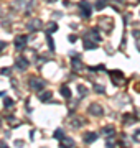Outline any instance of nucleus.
<instances>
[{
	"label": "nucleus",
	"mask_w": 140,
	"mask_h": 148,
	"mask_svg": "<svg viewBox=\"0 0 140 148\" xmlns=\"http://www.w3.org/2000/svg\"><path fill=\"white\" fill-rule=\"evenodd\" d=\"M13 104H15V102H13V99H10V97H5V101H3V106H5L7 109H10Z\"/></svg>",
	"instance_id": "nucleus-19"
},
{
	"label": "nucleus",
	"mask_w": 140,
	"mask_h": 148,
	"mask_svg": "<svg viewBox=\"0 0 140 148\" xmlns=\"http://www.w3.org/2000/svg\"><path fill=\"white\" fill-rule=\"evenodd\" d=\"M84 40H91V41H94V43L101 41V35H99V30H97V28H91L89 32H86V35H84Z\"/></svg>",
	"instance_id": "nucleus-2"
},
{
	"label": "nucleus",
	"mask_w": 140,
	"mask_h": 148,
	"mask_svg": "<svg viewBox=\"0 0 140 148\" xmlns=\"http://www.w3.org/2000/svg\"><path fill=\"white\" fill-rule=\"evenodd\" d=\"M78 8H79V12H81V16H84V18H89L92 13V7L91 3L87 2V0H81L79 3H78Z\"/></svg>",
	"instance_id": "nucleus-1"
},
{
	"label": "nucleus",
	"mask_w": 140,
	"mask_h": 148,
	"mask_svg": "<svg viewBox=\"0 0 140 148\" xmlns=\"http://www.w3.org/2000/svg\"><path fill=\"white\" fill-rule=\"evenodd\" d=\"M78 90L81 92V94H79V95H81V97H84V95L87 94V89H86V87H84V86H78Z\"/></svg>",
	"instance_id": "nucleus-22"
},
{
	"label": "nucleus",
	"mask_w": 140,
	"mask_h": 148,
	"mask_svg": "<svg viewBox=\"0 0 140 148\" xmlns=\"http://www.w3.org/2000/svg\"><path fill=\"white\" fill-rule=\"evenodd\" d=\"M40 27H41V20H40V18H33V20L28 23V30H30V32L40 30Z\"/></svg>",
	"instance_id": "nucleus-7"
},
{
	"label": "nucleus",
	"mask_w": 140,
	"mask_h": 148,
	"mask_svg": "<svg viewBox=\"0 0 140 148\" xmlns=\"http://www.w3.org/2000/svg\"><path fill=\"white\" fill-rule=\"evenodd\" d=\"M68 40H69V43H76V41H78V36H74V35H69V36H68Z\"/></svg>",
	"instance_id": "nucleus-25"
},
{
	"label": "nucleus",
	"mask_w": 140,
	"mask_h": 148,
	"mask_svg": "<svg viewBox=\"0 0 140 148\" xmlns=\"http://www.w3.org/2000/svg\"><path fill=\"white\" fill-rule=\"evenodd\" d=\"M89 114H91V115L99 117V115H102V114H104V109L99 106V104H92V106L89 107Z\"/></svg>",
	"instance_id": "nucleus-5"
},
{
	"label": "nucleus",
	"mask_w": 140,
	"mask_h": 148,
	"mask_svg": "<svg viewBox=\"0 0 140 148\" xmlns=\"http://www.w3.org/2000/svg\"><path fill=\"white\" fill-rule=\"evenodd\" d=\"M0 127H2V120H0Z\"/></svg>",
	"instance_id": "nucleus-30"
},
{
	"label": "nucleus",
	"mask_w": 140,
	"mask_h": 148,
	"mask_svg": "<svg viewBox=\"0 0 140 148\" xmlns=\"http://www.w3.org/2000/svg\"><path fill=\"white\" fill-rule=\"evenodd\" d=\"M25 45H27V36H25V35H18V36L15 38V48L16 49H22Z\"/></svg>",
	"instance_id": "nucleus-6"
},
{
	"label": "nucleus",
	"mask_w": 140,
	"mask_h": 148,
	"mask_svg": "<svg viewBox=\"0 0 140 148\" xmlns=\"http://www.w3.org/2000/svg\"><path fill=\"white\" fill-rule=\"evenodd\" d=\"M63 137H65V132H63L61 128H58V130H54V138H58V140H61Z\"/></svg>",
	"instance_id": "nucleus-21"
},
{
	"label": "nucleus",
	"mask_w": 140,
	"mask_h": 148,
	"mask_svg": "<svg viewBox=\"0 0 140 148\" xmlns=\"http://www.w3.org/2000/svg\"><path fill=\"white\" fill-rule=\"evenodd\" d=\"M56 30H58V25H56L54 21H51L48 25V28H46V35H51V33H54Z\"/></svg>",
	"instance_id": "nucleus-16"
},
{
	"label": "nucleus",
	"mask_w": 140,
	"mask_h": 148,
	"mask_svg": "<svg viewBox=\"0 0 140 148\" xmlns=\"http://www.w3.org/2000/svg\"><path fill=\"white\" fill-rule=\"evenodd\" d=\"M46 86V82L41 79H35V77H32L30 79V87H32L33 90H36V92H40V90H43V87Z\"/></svg>",
	"instance_id": "nucleus-4"
},
{
	"label": "nucleus",
	"mask_w": 140,
	"mask_h": 148,
	"mask_svg": "<svg viewBox=\"0 0 140 148\" xmlns=\"http://www.w3.org/2000/svg\"><path fill=\"white\" fill-rule=\"evenodd\" d=\"M5 46H7V43H5V41H2V40H0V53H2L3 49H5Z\"/></svg>",
	"instance_id": "nucleus-27"
},
{
	"label": "nucleus",
	"mask_w": 140,
	"mask_h": 148,
	"mask_svg": "<svg viewBox=\"0 0 140 148\" xmlns=\"http://www.w3.org/2000/svg\"><path fill=\"white\" fill-rule=\"evenodd\" d=\"M46 41H48V46L51 51H54V41H53V38H51V35H48L46 36Z\"/></svg>",
	"instance_id": "nucleus-20"
},
{
	"label": "nucleus",
	"mask_w": 140,
	"mask_h": 148,
	"mask_svg": "<svg viewBox=\"0 0 140 148\" xmlns=\"http://www.w3.org/2000/svg\"><path fill=\"white\" fill-rule=\"evenodd\" d=\"M94 90H96L97 94H104L106 92V89H104L102 86H94Z\"/></svg>",
	"instance_id": "nucleus-23"
},
{
	"label": "nucleus",
	"mask_w": 140,
	"mask_h": 148,
	"mask_svg": "<svg viewBox=\"0 0 140 148\" xmlns=\"http://www.w3.org/2000/svg\"><path fill=\"white\" fill-rule=\"evenodd\" d=\"M46 2H49V3H51V2H56V0H46Z\"/></svg>",
	"instance_id": "nucleus-29"
},
{
	"label": "nucleus",
	"mask_w": 140,
	"mask_h": 148,
	"mask_svg": "<svg viewBox=\"0 0 140 148\" xmlns=\"http://www.w3.org/2000/svg\"><path fill=\"white\" fill-rule=\"evenodd\" d=\"M59 92H61V95H63L65 99H71V89L68 87V86H61Z\"/></svg>",
	"instance_id": "nucleus-13"
},
{
	"label": "nucleus",
	"mask_w": 140,
	"mask_h": 148,
	"mask_svg": "<svg viewBox=\"0 0 140 148\" xmlns=\"http://www.w3.org/2000/svg\"><path fill=\"white\" fill-rule=\"evenodd\" d=\"M102 133L106 135V137H112V135H115V127H112V125L102 127Z\"/></svg>",
	"instance_id": "nucleus-11"
},
{
	"label": "nucleus",
	"mask_w": 140,
	"mask_h": 148,
	"mask_svg": "<svg viewBox=\"0 0 140 148\" xmlns=\"http://www.w3.org/2000/svg\"><path fill=\"white\" fill-rule=\"evenodd\" d=\"M122 122H124V125H132V123H135L137 120H135V117H134V115H129V114H125V115H124V120H122Z\"/></svg>",
	"instance_id": "nucleus-14"
},
{
	"label": "nucleus",
	"mask_w": 140,
	"mask_h": 148,
	"mask_svg": "<svg viewBox=\"0 0 140 148\" xmlns=\"http://www.w3.org/2000/svg\"><path fill=\"white\" fill-rule=\"evenodd\" d=\"M110 77H112V82L114 84H124V81H125V76L122 74V71H110Z\"/></svg>",
	"instance_id": "nucleus-3"
},
{
	"label": "nucleus",
	"mask_w": 140,
	"mask_h": 148,
	"mask_svg": "<svg viewBox=\"0 0 140 148\" xmlns=\"http://www.w3.org/2000/svg\"><path fill=\"white\" fill-rule=\"evenodd\" d=\"M5 94V92H3V90H0V97H2V95Z\"/></svg>",
	"instance_id": "nucleus-28"
},
{
	"label": "nucleus",
	"mask_w": 140,
	"mask_h": 148,
	"mask_svg": "<svg viewBox=\"0 0 140 148\" xmlns=\"http://www.w3.org/2000/svg\"><path fill=\"white\" fill-rule=\"evenodd\" d=\"M91 71H104L106 69V66L104 64H99V66H94V68H89Z\"/></svg>",
	"instance_id": "nucleus-24"
},
{
	"label": "nucleus",
	"mask_w": 140,
	"mask_h": 148,
	"mask_svg": "<svg viewBox=\"0 0 140 148\" xmlns=\"http://www.w3.org/2000/svg\"><path fill=\"white\" fill-rule=\"evenodd\" d=\"M96 43H91V40H84V49H96Z\"/></svg>",
	"instance_id": "nucleus-18"
},
{
	"label": "nucleus",
	"mask_w": 140,
	"mask_h": 148,
	"mask_svg": "<svg viewBox=\"0 0 140 148\" xmlns=\"http://www.w3.org/2000/svg\"><path fill=\"white\" fill-rule=\"evenodd\" d=\"M71 64H73V68H74L76 71H79V69L82 68V63H81V59H79V56H73V61H71Z\"/></svg>",
	"instance_id": "nucleus-12"
},
{
	"label": "nucleus",
	"mask_w": 140,
	"mask_h": 148,
	"mask_svg": "<svg viewBox=\"0 0 140 148\" xmlns=\"http://www.w3.org/2000/svg\"><path fill=\"white\" fill-rule=\"evenodd\" d=\"M109 5V0H97L96 2V10H102Z\"/></svg>",
	"instance_id": "nucleus-15"
},
{
	"label": "nucleus",
	"mask_w": 140,
	"mask_h": 148,
	"mask_svg": "<svg viewBox=\"0 0 140 148\" xmlns=\"http://www.w3.org/2000/svg\"><path fill=\"white\" fill-rule=\"evenodd\" d=\"M38 97H40L41 102H48V101H51V92H43V94H40Z\"/></svg>",
	"instance_id": "nucleus-17"
},
{
	"label": "nucleus",
	"mask_w": 140,
	"mask_h": 148,
	"mask_svg": "<svg viewBox=\"0 0 140 148\" xmlns=\"http://www.w3.org/2000/svg\"><path fill=\"white\" fill-rule=\"evenodd\" d=\"M84 143H92V142H96L97 140V133L96 132H87L86 135H84Z\"/></svg>",
	"instance_id": "nucleus-9"
},
{
	"label": "nucleus",
	"mask_w": 140,
	"mask_h": 148,
	"mask_svg": "<svg viewBox=\"0 0 140 148\" xmlns=\"http://www.w3.org/2000/svg\"><path fill=\"white\" fill-rule=\"evenodd\" d=\"M15 68H18V69H22V71H25V69L28 68V61L25 58H18L15 61Z\"/></svg>",
	"instance_id": "nucleus-8"
},
{
	"label": "nucleus",
	"mask_w": 140,
	"mask_h": 148,
	"mask_svg": "<svg viewBox=\"0 0 140 148\" xmlns=\"http://www.w3.org/2000/svg\"><path fill=\"white\" fill-rule=\"evenodd\" d=\"M10 73H12V69H8V68H3V69H2V74H3V76H8Z\"/></svg>",
	"instance_id": "nucleus-26"
},
{
	"label": "nucleus",
	"mask_w": 140,
	"mask_h": 148,
	"mask_svg": "<svg viewBox=\"0 0 140 148\" xmlns=\"http://www.w3.org/2000/svg\"><path fill=\"white\" fill-rule=\"evenodd\" d=\"M59 142H61V147H66V148H73V147H74V140H73V138L63 137Z\"/></svg>",
	"instance_id": "nucleus-10"
}]
</instances>
